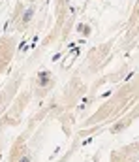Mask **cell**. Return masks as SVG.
<instances>
[{
  "instance_id": "1",
  "label": "cell",
  "mask_w": 139,
  "mask_h": 162,
  "mask_svg": "<svg viewBox=\"0 0 139 162\" xmlns=\"http://www.w3.org/2000/svg\"><path fill=\"white\" fill-rule=\"evenodd\" d=\"M32 13H34V10H28V11H26L25 17H23V23H28L30 19H32Z\"/></svg>"
},
{
  "instance_id": "2",
  "label": "cell",
  "mask_w": 139,
  "mask_h": 162,
  "mask_svg": "<svg viewBox=\"0 0 139 162\" xmlns=\"http://www.w3.org/2000/svg\"><path fill=\"white\" fill-rule=\"evenodd\" d=\"M19 162H30V159H28V156H23V159L19 160Z\"/></svg>"
}]
</instances>
